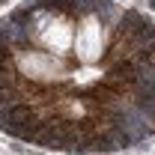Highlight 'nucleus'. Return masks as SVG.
<instances>
[{
	"mask_svg": "<svg viewBox=\"0 0 155 155\" xmlns=\"http://www.w3.org/2000/svg\"><path fill=\"white\" fill-rule=\"evenodd\" d=\"M0 131L69 152L155 134V24L116 0H33L0 18Z\"/></svg>",
	"mask_w": 155,
	"mask_h": 155,
	"instance_id": "nucleus-1",
	"label": "nucleus"
}]
</instances>
